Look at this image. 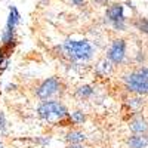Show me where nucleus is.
Returning <instances> with one entry per match:
<instances>
[{"label":"nucleus","mask_w":148,"mask_h":148,"mask_svg":"<svg viewBox=\"0 0 148 148\" xmlns=\"http://www.w3.org/2000/svg\"><path fill=\"white\" fill-rule=\"evenodd\" d=\"M59 51L73 62H88L95 55V49L88 40H67L59 46Z\"/></svg>","instance_id":"nucleus-1"},{"label":"nucleus","mask_w":148,"mask_h":148,"mask_svg":"<svg viewBox=\"0 0 148 148\" xmlns=\"http://www.w3.org/2000/svg\"><path fill=\"white\" fill-rule=\"evenodd\" d=\"M123 83H125L126 90L136 95H148V67L139 65L136 68L130 70L123 76Z\"/></svg>","instance_id":"nucleus-2"},{"label":"nucleus","mask_w":148,"mask_h":148,"mask_svg":"<svg viewBox=\"0 0 148 148\" xmlns=\"http://www.w3.org/2000/svg\"><path fill=\"white\" fill-rule=\"evenodd\" d=\"M65 90V84L59 77H47L43 80L36 82V86L33 88V93L37 99L47 101V99H55L56 96H61Z\"/></svg>","instance_id":"nucleus-3"},{"label":"nucleus","mask_w":148,"mask_h":148,"mask_svg":"<svg viewBox=\"0 0 148 148\" xmlns=\"http://www.w3.org/2000/svg\"><path fill=\"white\" fill-rule=\"evenodd\" d=\"M37 116L45 121H56L70 117L67 107L58 99H47L42 101L37 107Z\"/></svg>","instance_id":"nucleus-4"},{"label":"nucleus","mask_w":148,"mask_h":148,"mask_svg":"<svg viewBox=\"0 0 148 148\" xmlns=\"http://www.w3.org/2000/svg\"><path fill=\"white\" fill-rule=\"evenodd\" d=\"M105 18L110 25L117 31H125L127 27V21L125 16V9L120 3H111L105 10Z\"/></svg>","instance_id":"nucleus-5"},{"label":"nucleus","mask_w":148,"mask_h":148,"mask_svg":"<svg viewBox=\"0 0 148 148\" xmlns=\"http://www.w3.org/2000/svg\"><path fill=\"white\" fill-rule=\"evenodd\" d=\"M126 51H127L126 40L125 39H114L111 42V45L108 46L105 56L114 65H121L126 59Z\"/></svg>","instance_id":"nucleus-6"},{"label":"nucleus","mask_w":148,"mask_h":148,"mask_svg":"<svg viewBox=\"0 0 148 148\" xmlns=\"http://www.w3.org/2000/svg\"><path fill=\"white\" fill-rule=\"evenodd\" d=\"M129 130L136 135H148V121L141 116L133 117L129 121Z\"/></svg>","instance_id":"nucleus-7"},{"label":"nucleus","mask_w":148,"mask_h":148,"mask_svg":"<svg viewBox=\"0 0 148 148\" xmlns=\"http://www.w3.org/2000/svg\"><path fill=\"white\" fill-rule=\"evenodd\" d=\"M126 145L127 148H148V135L133 133L126 139Z\"/></svg>","instance_id":"nucleus-8"},{"label":"nucleus","mask_w":148,"mask_h":148,"mask_svg":"<svg viewBox=\"0 0 148 148\" xmlns=\"http://www.w3.org/2000/svg\"><path fill=\"white\" fill-rule=\"evenodd\" d=\"M114 67H116V65L105 56V58H102V59L98 61V64H96L95 70H96V73L99 74L101 77H107V76H110V74L113 73Z\"/></svg>","instance_id":"nucleus-9"},{"label":"nucleus","mask_w":148,"mask_h":148,"mask_svg":"<svg viewBox=\"0 0 148 148\" xmlns=\"http://www.w3.org/2000/svg\"><path fill=\"white\" fill-rule=\"evenodd\" d=\"M64 139L68 144H82L83 141H86V135L80 130H70L68 133H65Z\"/></svg>","instance_id":"nucleus-10"},{"label":"nucleus","mask_w":148,"mask_h":148,"mask_svg":"<svg viewBox=\"0 0 148 148\" xmlns=\"http://www.w3.org/2000/svg\"><path fill=\"white\" fill-rule=\"evenodd\" d=\"M93 88L90 84H83V86H79V88L76 89V92H74V95H76L79 99H89V98L93 95Z\"/></svg>","instance_id":"nucleus-11"},{"label":"nucleus","mask_w":148,"mask_h":148,"mask_svg":"<svg viewBox=\"0 0 148 148\" xmlns=\"http://www.w3.org/2000/svg\"><path fill=\"white\" fill-rule=\"evenodd\" d=\"M132 25H133L135 28H136L139 33H142V34L148 36V18L141 16V18L133 19V21H132Z\"/></svg>","instance_id":"nucleus-12"},{"label":"nucleus","mask_w":148,"mask_h":148,"mask_svg":"<svg viewBox=\"0 0 148 148\" xmlns=\"http://www.w3.org/2000/svg\"><path fill=\"white\" fill-rule=\"evenodd\" d=\"M127 105L133 110H139L142 105H144V98L142 95H136V93H133V96H130L129 99H127Z\"/></svg>","instance_id":"nucleus-13"},{"label":"nucleus","mask_w":148,"mask_h":148,"mask_svg":"<svg viewBox=\"0 0 148 148\" xmlns=\"http://www.w3.org/2000/svg\"><path fill=\"white\" fill-rule=\"evenodd\" d=\"M86 114L83 113V111H71L70 113V120L74 123V125H83V123L86 121Z\"/></svg>","instance_id":"nucleus-14"},{"label":"nucleus","mask_w":148,"mask_h":148,"mask_svg":"<svg viewBox=\"0 0 148 148\" xmlns=\"http://www.w3.org/2000/svg\"><path fill=\"white\" fill-rule=\"evenodd\" d=\"M6 129V121H5V114L0 113V132H5Z\"/></svg>","instance_id":"nucleus-15"},{"label":"nucleus","mask_w":148,"mask_h":148,"mask_svg":"<svg viewBox=\"0 0 148 148\" xmlns=\"http://www.w3.org/2000/svg\"><path fill=\"white\" fill-rule=\"evenodd\" d=\"M71 3L74 6H83L84 5V0H71Z\"/></svg>","instance_id":"nucleus-16"},{"label":"nucleus","mask_w":148,"mask_h":148,"mask_svg":"<svg viewBox=\"0 0 148 148\" xmlns=\"http://www.w3.org/2000/svg\"><path fill=\"white\" fill-rule=\"evenodd\" d=\"M67 148H86V147L82 145V144H68Z\"/></svg>","instance_id":"nucleus-17"},{"label":"nucleus","mask_w":148,"mask_h":148,"mask_svg":"<svg viewBox=\"0 0 148 148\" xmlns=\"http://www.w3.org/2000/svg\"><path fill=\"white\" fill-rule=\"evenodd\" d=\"M98 2H105V0H98Z\"/></svg>","instance_id":"nucleus-18"}]
</instances>
